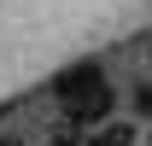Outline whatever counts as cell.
Masks as SVG:
<instances>
[{"mask_svg":"<svg viewBox=\"0 0 152 146\" xmlns=\"http://www.w3.org/2000/svg\"><path fill=\"white\" fill-rule=\"evenodd\" d=\"M111 105H117L111 82H99L94 93H82V99H70V105H64V128H94V123H105V117H111Z\"/></svg>","mask_w":152,"mask_h":146,"instance_id":"obj_1","label":"cell"},{"mask_svg":"<svg viewBox=\"0 0 152 146\" xmlns=\"http://www.w3.org/2000/svg\"><path fill=\"white\" fill-rule=\"evenodd\" d=\"M82 146H140V128L129 123V117H105V123L88 128V140Z\"/></svg>","mask_w":152,"mask_h":146,"instance_id":"obj_3","label":"cell"},{"mask_svg":"<svg viewBox=\"0 0 152 146\" xmlns=\"http://www.w3.org/2000/svg\"><path fill=\"white\" fill-rule=\"evenodd\" d=\"M134 117H152V82H146V88H134Z\"/></svg>","mask_w":152,"mask_h":146,"instance_id":"obj_4","label":"cell"},{"mask_svg":"<svg viewBox=\"0 0 152 146\" xmlns=\"http://www.w3.org/2000/svg\"><path fill=\"white\" fill-rule=\"evenodd\" d=\"M99 82H105V70H99V64H70V70H58L53 99H58V105H70V99H82V93H94Z\"/></svg>","mask_w":152,"mask_h":146,"instance_id":"obj_2","label":"cell"},{"mask_svg":"<svg viewBox=\"0 0 152 146\" xmlns=\"http://www.w3.org/2000/svg\"><path fill=\"white\" fill-rule=\"evenodd\" d=\"M0 146H23V140H12V134H0Z\"/></svg>","mask_w":152,"mask_h":146,"instance_id":"obj_5","label":"cell"}]
</instances>
